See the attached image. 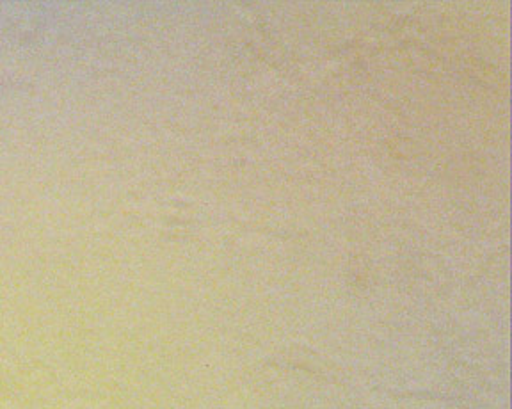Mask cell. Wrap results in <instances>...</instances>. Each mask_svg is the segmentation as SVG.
I'll return each instance as SVG.
<instances>
[]
</instances>
